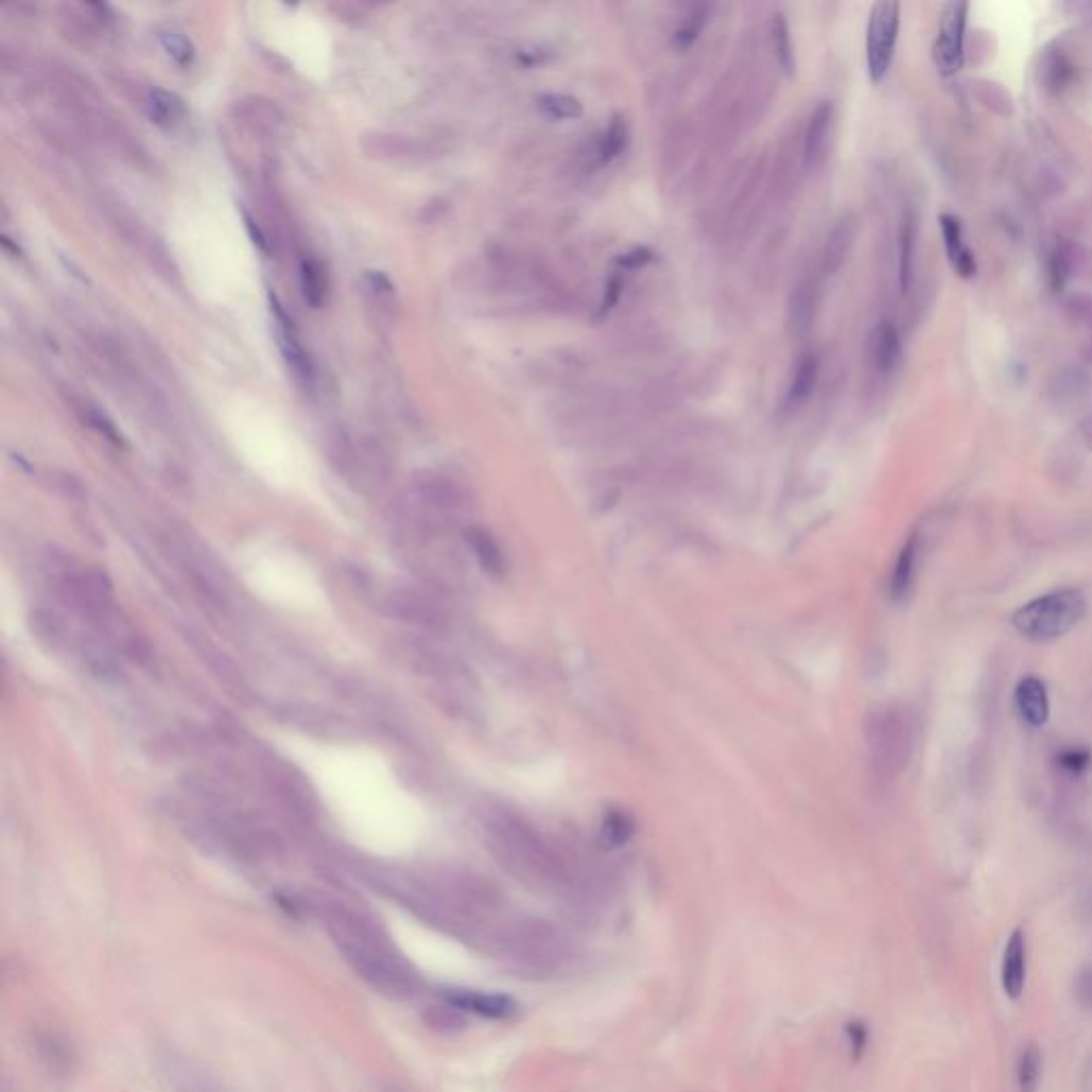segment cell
I'll list each match as a JSON object with an SVG mask.
<instances>
[{
	"mask_svg": "<svg viewBox=\"0 0 1092 1092\" xmlns=\"http://www.w3.org/2000/svg\"><path fill=\"white\" fill-rule=\"evenodd\" d=\"M1086 617V597L1079 589L1064 587L1022 604L1011 614L1016 631L1033 642L1062 638Z\"/></svg>",
	"mask_w": 1092,
	"mask_h": 1092,
	"instance_id": "6da1fadb",
	"label": "cell"
},
{
	"mask_svg": "<svg viewBox=\"0 0 1092 1092\" xmlns=\"http://www.w3.org/2000/svg\"><path fill=\"white\" fill-rule=\"evenodd\" d=\"M491 834L500 849L510 857L519 868L527 870L530 876L555 882L564 876V860L544 840V836L530 826L523 817L513 813H498L491 821Z\"/></svg>",
	"mask_w": 1092,
	"mask_h": 1092,
	"instance_id": "7a4b0ae2",
	"label": "cell"
},
{
	"mask_svg": "<svg viewBox=\"0 0 1092 1092\" xmlns=\"http://www.w3.org/2000/svg\"><path fill=\"white\" fill-rule=\"evenodd\" d=\"M866 741L872 766L884 777L899 775L912 756L914 732L907 713L901 709H882L870 715L866 724Z\"/></svg>",
	"mask_w": 1092,
	"mask_h": 1092,
	"instance_id": "3957f363",
	"label": "cell"
},
{
	"mask_svg": "<svg viewBox=\"0 0 1092 1092\" xmlns=\"http://www.w3.org/2000/svg\"><path fill=\"white\" fill-rule=\"evenodd\" d=\"M901 29V5L878 3L872 5L866 27V67L872 84L884 82L888 75Z\"/></svg>",
	"mask_w": 1092,
	"mask_h": 1092,
	"instance_id": "277c9868",
	"label": "cell"
},
{
	"mask_svg": "<svg viewBox=\"0 0 1092 1092\" xmlns=\"http://www.w3.org/2000/svg\"><path fill=\"white\" fill-rule=\"evenodd\" d=\"M969 5L950 3L941 14L939 35L933 46V58L941 75H954L965 63V29H967Z\"/></svg>",
	"mask_w": 1092,
	"mask_h": 1092,
	"instance_id": "5b68a950",
	"label": "cell"
},
{
	"mask_svg": "<svg viewBox=\"0 0 1092 1092\" xmlns=\"http://www.w3.org/2000/svg\"><path fill=\"white\" fill-rule=\"evenodd\" d=\"M272 308H274V318H276L278 346L282 350V357H284L287 365L291 367V371L295 374L297 380H301L304 384H312V380H314L312 361H310L306 348L299 342V335H297V329H295L293 320L282 310V306L278 304L276 297H272Z\"/></svg>",
	"mask_w": 1092,
	"mask_h": 1092,
	"instance_id": "8992f818",
	"label": "cell"
},
{
	"mask_svg": "<svg viewBox=\"0 0 1092 1092\" xmlns=\"http://www.w3.org/2000/svg\"><path fill=\"white\" fill-rule=\"evenodd\" d=\"M1026 971H1028V948L1026 935L1022 929H1013L1001 958V988L1007 999L1018 1001L1026 988Z\"/></svg>",
	"mask_w": 1092,
	"mask_h": 1092,
	"instance_id": "52a82bcc",
	"label": "cell"
},
{
	"mask_svg": "<svg viewBox=\"0 0 1092 1092\" xmlns=\"http://www.w3.org/2000/svg\"><path fill=\"white\" fill-rule=\"evenodd\" d=\"M447 1001L464 1011L476 1013L487 1020H510L517 1016L519 1005L508 994L476 992V990H453L447 992Z\"/></svg>",
	"mask_w": 1092,
	"mask_h": 1092,
	"instance_id": "ba28073f",
	"label": "cell"
},
{
	"mask_svg": "<svg viewBox=\"0 0 1092 1092\" xmlns=\"http://www.w3.org/2000/svg\"><path fill=\"white\" fill-rule=\"evenodd\" d=\"M1013 705L1020 720L1030 728H1041L1050 720V696L1045 683L1039 677H1024L1016 686Z\"/></svg>",
	"mask_w": 1092,
	"mask_h": 1092,
	"instance_id": "9c48e42d",
	"label": "cell"
},
{
	"mask_svg": "<svg viewBox=\"0 0 1092 1092\" xmlns=\"http://www.w3.org/2000/svg\"><path fill=\"white\" fill-rule=\"evenodd\" d=\"M832 114H834L832 103L821 101L809 118L807 133H804V164H807V169H817L826 158L828 139H830V131H832Z\"/></svg>",
	"mask_w": 1092,
	"mask_h": 1092,
	"instance_id": "30bf717a",
	"label": "cell"
},
{
	"mask_svg": "<svg viewBox=\"0 0 1092 1092\" xmlns=\"http://www.w3.org/2000/svg\"><path fill=\"white\" fill-rule=\"evenodd\" d=\"M920 553H922L920 536L912 534L907 538V542L903 544V549L899 551V557L892 568L890 595L895 602H905L909 597V593L914 591V585L918 578V568H920Z\"/></svg>",
	"mask_w": 1092,
	"mask_h": 1092,
	"instance_id": "8fae6325",
	"label": "cell"
},
{
	"mask_svg": "<svg viewBox=\"0 0 1092 1092\" xmlns=\"http://www.w3.org/2000/svg\"><path fill=\"white\" fill-rule=\"evenodd\" d=\"M939 225H941V233H943V242H946V250H948V259L954 267V272L963 278H973L975 272H977V265H975V257L973 253L965 246L963 242V227H960V221L956 215L952 213H941L939 215Z\"/></svg>",
	"mask_w": 1092,
	"mask_h": 1092,
	"instance_id": "7c38bea8",
	"label": "cell"
},
{
	"mask_svg": "<svg viewBox=\"0 0 1092 1092\" xmlns=\"http://www.w3.org/2000/svg\"><path fill=\"white\" fill-rule=\"evenodd\" d=\"M872 361L880 374H892L901 361V335L888 320L880 323L872 333Z\"/></svg>",
	"mask_w": 1092,
	"mask_h": 1092,
	"instance_id": "4fadbf2b",
	"label": "cell"
},
{
	"mask_svg": "<svg viewBox=\"0 0 1092 1092\" xmlns=\"http://www.w3.org/2000/svg\"><path fill=\"white\" fill-rule=\"evenodd\" d=\"M817 380H819V361L815 354H804L794 371L792 384L785 395L787 408L794 410V408L804 405L811 399V395L815 393Z\"/></svg>",
	"mask_w": 1092,
	"mask_h": 1092,
	"instance_id": "5bb4252c",
	"label": "cell"
},
{
	"mask_svg": "<svg viewBox=\"0 0 1092 1092\" xmlns=\"http://www.w3.org/2000/svg\"><path fill=\"white\" fill-rule=\"evenodd\" d=\"M916 242H918V223L912 213H907L903 221V227H901V242H899V284H901L903 293L909 291L912 280H914Z\"/></svg>",
	"mask_w": 1092,
	"mask_h": 1092,
	"instance_id": "9a60e30c",
	"label": "cell"
},
{
	"mask_svg": "<svg viewBox=\"0 0 1092 1092\" xmlns=\"http://www.w3.org/2000/svg\"><path fill=\"white\" fill-rule=\"evenodd\" d=\"M853 238H855V223L851 221V218H845V221H840L830 238H828V244H826V253H824V270L826 274H834L843 259L847 257L851 244H853Z\"/></svg>",
	"mask_w": 1092,
	"mask_h": 1092,
	"instance_id": "2e32d148",
	"label": "cell"
},
{
	"mask_svg": "<svg viewBox=\"0 0 1092 1092\" xmlns=\"http://www.w3.org/2000/svg\"><path fill=\"white\" fill-rule=\"evenodd\" d=\"M1043 1073V1054L1035 1041L1022 1047L1016 1062V1081L1020 1092H1037Z\"/></svg>",
	"mask_w": 1092,
	"mask_h": 1092,
	"instance_id": "e0dca14e",
	"label": "cell"
},
{
	"mask_svg": "<svg viewBox=\"0 0 1092 1092\" xmlns=\"http://www.w3.org/2000/svg\"><path fill=\"white\" fill-rule=\"evenodd\" d=\"M148 109H150V116L156 124L164 126V128H171L175 126L181 116H184V105L181 101L167 92V90H160V88H152L150 94H148Z\"/></svg>",
	"mask_w": 1092,
	"mask_h": 1092,
	"instance_id": "ac0fdd59",
	"label": "cell"
},
{
	"mask_svg": "<svg viewBox=\"0 0 1092 1092\" xmlns=\"http://www.w3.org/2000/svg\"><path fill=\"white\" fill-rule=\"evenodd\" d=\"M627 139H629V131H627V124L621 116H614L604 135L600 137V143H597V158L602 164H608L612 162L614 158L621 156V152L627 148Z\"/></svg>",
	"mask_w": 1092,
	"mask_h": 1092,
	"instance_id": "d6986e66",
	"label": "cell"
},
{
	"mask_svg": "<svg viewBox=\"0 0 1092 1092\" xmlns=\"http://www.w3.org/2000/svg\"><path fill=\"white\" fill-rule=\"evenodd\" d=\"M770 33H773V48H775L777 63L781 65V69L785 73H792L794 67H796V60H794V46H792L790 27H787V20L783 18V14H777L773 18Z\"/></svg>",
	"mask_w": 1092,
	"mask_h": 1092,
	"instance_id": "ffe728a7",
	"label": "cell"
},
{
	"mask_svg": "<svg viewBox=\"0 0 1092 1092\" xmlns=\"http://www.w3.org/2000/svg\"><path fill=\"white\" fill-rule=\"evenodd\" d=\"M538 107L551 120H576L583 116L580 101L570 94H542Z\"/></svg>",
	"mask_w": 1092,
	"mask_h": 1092,
	"instance_id": "44dd1931",
	"label": "cell"
},
{
	"mask_svg": "<svg viewBox=\"0 0 1092 1092\" xmlns=\"http://www.w3.org/2000/svg\"><path fill=\"white\" fill-rule=\"evenodd\" d=\"M1073 77V65L1069 63V58L1056 50L1052 54L1045 56L1043 60V80H1045V86L1052 90V92H1060Z\"/></svg>",
	"mask_w": 1092,
	"mask_h": 1092,
	"instance_id": "7402d4cb",
	"label": "cell"
},
{
	"mask_svg": "<svg viewBox=\"0 0 1092 1092\" xmlns=\"http://www.w3.org/2000/svg\"><path fill=\"white\" fill-rule=\"evenodd\" d=\"M160 39V46L164 48V52L169 54V58L179 65L181 69H188L192 67L194 63V46L190 44V39H186L181 33H175V31H164L158 35Z\"/></svg>",
	"mask_w": 1092,
	"mask_h": 1092,
	"instance_id": "603a6c76",
	"label": "cell"
},
{
	"mask_svg": "<svg viewBox=\"0 0 1092 1092\" xmlns=\"http://www.w3.org/2000/svg\"><path fill=\"white\" fill-rule=\"evenodd\" d=\"M470 542H472V549H474V553L481 559L485 570H489L493 574L502 572V553H500L498 544L491 540L489 534H485L481 530H474L470 534Z\"/></svg>",
	"mask_w": 1092,
	"mask_h": 1092,
	"instance_id": "cb8c5ba5",
	"label": "cell"
},
{
	"mask_svg": "<svg viewBox=\"0 0 1092 1092\" xmlns=\"http://www.w3.org/2000/svg\"><path fill=\"white\" fill-rule=\"evenodd\" d=\"M301 289H304L306 301L312 304L314 308H320L323 297H325V282H323L320 267L312 259L301 261Z\"/></svg>",
	"mask_w": 1092,
	"mask_h": 1092,
	"instance_id": "d4e9b609",
	"label": "cell"
},
{
	"mask_svg": "<svg viewBox=\"0 0 1092 1092\" xmlns=\"http://www.w3.org/2000/svg\"><path fill=\"white\" fill-rule=\"evenodd\" d=\"M707 18H709V10L707 7H696L686 20L683 24L679 27V31L675 33V44L677 48L681 50H688L696 44V39L700 37V33L705 31L707 27Z\"/></svg>",
	"mask_w": 1092,
	"mask_h": 1092,
	"instance_id": "484cf974",
	"label": "cell"
},
{
	"mask_svg": "<svg viewBox=\"0 0 1092 1092\" xmlns=\"http://www.w3.org/2000/svg\"><path fill=\"white\" fill-rule=\"evenodd\" d=\"M82 412H84V420H86L92 429H97V431L103 435V438H107V440H109L111 445H116V447H122V445H124V440H122V435H120L118 427L114 424V420H111V418H109L101 408L86 403V405L82 408Z\"/></svg>",
	"mask_w": 1092,
	"mask_h": 1092,
	"instance_id": "4316f807",
	"label": "cell"
},
{
	"mask_svg": "<svg viewBox=\"0 0 1092 1092\" xmlns=\"http://www.w3.org/2000/svg\"><path fill=\"white\" fill-rule=\"evenodd\" d=\"M1056 762L1062 773H1067L1071 777H1079L1090 768L1092 753L1084 747H1067L1056 756Z\"/></svg>",
	"mask_w": 1092,
	"mask_h": 1092,
	"instance_id": "83f0119b",
	"label": "cell"
},
{
	"mask_svg": "<svg viewBox=\"0 0 1092 1092\" xmlns=\"http://www.w3.org/2000/svg\"><path fill=\"white\" fill-rule=\"evenodd\" d=\"M631 832V824L625 815H610L604 824V838H608L612 845H621Z\"/></svg>",
	"mask_w": 1092,
	"mask_h": 1092,
	"instance_id": "f1b7e54d",
	"label": "cell"
},
{
	"mask_svg": "<svg viewBox=\"0 0 1092 1092\" xmlns=\"http://www.w3.org/2000/svg\"><path fill=\"white\" fill-rule=\"evenodd\" d=\"M1075 999L1088 1011H1092V967H1084L1075 977Z\"/></svg>",
	"mask_w": 1092,
	"mask_h": 1092,
	"instance_id": "f546056e",
	"label": "cell"
},
{
	"mask_svg": "<svg viewBox=\"0 0 1092 1092\" xmlns=\"http://www.w3.org/2000/svg\"><path fill=\"white\" fill-rule=\"evenodd\" d=\"M1050 282H1052V289L1054 291H1060L1069 278V263L1064 259V255L1060 250H1054L1052 257H1050Z\"/></svg>",
	"mask_w": 1092,
	"mask_h": 1092,
	"instance_id": "4dcf8cb0",
	"label": "cell"
},
{
	"mask_svg": "<svg viewBox=\"0 0 1092 1092\" xmlns=\"http://www.w3.org/2000/svg\"><path fill=\"white\" fill-rule=\"evenodd\" d=\"M623 291V278H621V272H614L612 278L608 280L606 289H604V297H602V304H600V310H597V316H606L619 301V295Z\"/></svg>",
	"mask_w": 1092,
	"mask_h": 1092,
	"instance_id": "1f68e13d",
	"label": "cell"
},
{
	"mask_svg": "<svg viewBox=\"0 0 1092 1092\" xmlns=\"http://www.w3.org/2000/svg\"><path fill=\"white\" fill-rule=\"evenodd\" d=\"M651 259H653L651 250H646V248H634L631 253L621 255V257H619V261H617V265H619L623 272H634V270L644 267Z\"/></svg>",
	"mask_w": 1092,
	"mask_h": 1092,
	"instance_id": "d6a6232c",
	"label": "cell"
},
{
	"mask_svg": "<svg viewBox=\"0 0 1092 1092\" xmlns=\"http://www.w3.org/2000/svg\"><path fill=\"white\" fill-rule=\"evenodd\" d=\"M847 1037H849L853 1056H860L864 1052V1047H866V1041H868V1028L862 1022H849Z\"/></svg>",
	"mask_w": 1092,
	"mask_h": 1092,
	"instance_id": "836d02e7",
	"label": "cell"
}]
</instances>
